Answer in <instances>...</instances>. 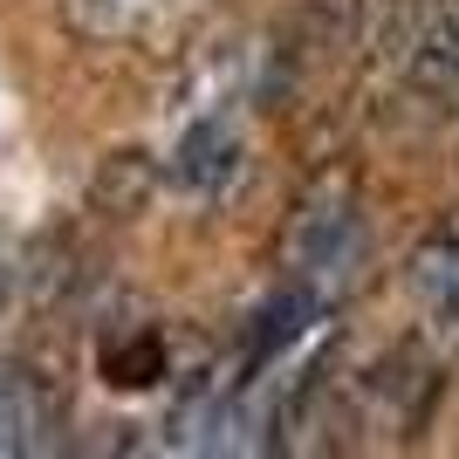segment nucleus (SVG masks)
<instances>
[{"mask_svg":"<svg viewBox=\"0 0 459 459\" xmlns=\"http://www.w3.org/2000/svg\"><path fill=\"white\" fill-rule=\"evenodd\" d=\"M350 254H357V178L350 172H316L302 186V199L288 206L281 268H288V281L323 288V281L343 274Z\"/></svg>","mask_w":459,"mask_h":459,"instance_id":"obj_1","label":"nucleus"},{"mask_svg":"<svg viewBox=\"0 0 459 459\" xmlns=\"http://www.w3.org/2000/svg\"><path fill=\"white\" fill-rule=\"evenodd\" d=\"M240 172H247V137H240L233 117L206 110L186 137H178L172 178L192 192V199H220V192H233V186H240Z\"/></svg>","mask_w":459,"mask_h":459,"instance_id":"obj_2","label":"nucleus"},{"mask_svg":"<svg viewBox=\"0 0 459 459\" xmlns=\"http://www.w3.org/2000/svg\"><path fill=\"white\" fill-rule=\"evenodd\" d=\"M158 186H165L158 158L144 152V144H117V152L96 158L90 186H82V206H90V220H103V227H124V220H144V212H152Z\"/></svg>","mask_w":459,"mask_h":459,"instance_id":"obj_3","label":"nucleus"},{"mask_svg":"<svg viewBox=\"0 0 459 459\" xmlns=\"http://www.w3.org/2000/svg\"><path fill=\"white\" fill-rule=\"evenodd\" d=\"M82 281H90V247H82L76 227H48L28 247V295H35L41 308H62L69 295H82Z\"/></svg>","mask_w":459,"mask_h":459,"instance_id":"obj_4","label":"nucleus"},{"mask_svg":"<svg viewBox=\"0 0 459 459\" xmlns=\"http://www.w3.org/2000/svg\"><path fill=\"white\" fill-rule=\"evenodd\" d=\"M364 7L370 0H295V48L308 62L343 56L357 41V28H364Z\"/></svg>","mask_w":459,"mask_h":459,"instance_id":"obj_5","label":"nucleus"},{"mask_svg":"<svg viewBox=\"0 0 459 459\" xmlns=\"http://www.w3.org/2000/svg\"><path fill=\"white\" fill-rule=\"evenodd\" d=\"M404 281H411V295H419L425 308H439L446 295H453V281H459V212H446L439 227H432L419 247H411Z\"/></svg>","mask_w":459,"mask_h":459,"instance_id":"obj_6","label":"nucleus"},{"mask_svg":"<svg viewBox=\"0 0 459 459\" xmlns=\"http://www.w3.org/2000/svg\"><path fill=\"white\" fill-rule=\"evenodd\" d=\"M103 384H117V391H152V384H165V336H158V329H131V336L103 343Z\"/></svg>","mask_w":459,"mask_h":459,"instance_id":"obj_7","label":"nucleus"},{"mask_svg":"<svg viewBox=\"0 0 459 459\" xmlns=\"http://www.w3.org/2000/svg\"><path fill=\"white\" fill-rule=\"evenodd\" d=\"M158 0H62V28L76 41H124Z\"/></svg>","mask_w":459,"mask_h":459,"instance_id":"obj_8","label":"nucleus"},{"mask_svg":"<svg viewBox=\"0 0 459 459\" xmlns=\"http://www.w3.org/2000/svg\"><path fill=\"white\" fill-rule=\"evenodd\" d=\"M28 446V411H21L14 384H0V453H21Z\"/></svg>","mask_w":459,"mask_h":459,"instance_id":"obj_9","label":"nucleus"}]
</instances>
